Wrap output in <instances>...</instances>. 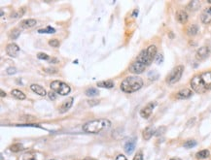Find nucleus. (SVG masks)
<instances>
[{
	"instance_id": "1",
	"label": "nucleus",
	"mask_w": 211,
	"mask_h": 160,
	"mask_svg": "<svg viewBox=\"0 0 211 160\" xmlns=\"http://www.w3.org/2000/svg\"><path fill=\"white\" fill-rule=\"evenodd\" d=\"M157 55V47L155 45H150L147 49L141 51L139 53L137 58L130 66V72L135 74L136 76L138 74H141L144 72V70L150 66L153 60L156 58Z\"/></svg>"
},
{
	"instance_id": "2",
	"label": "nucleus",
	"mask_w": 211,
	"mask_h": 160,
	"mask_svg": "<svg viewBox=\"0 0 211 160\" xmlns=\"http://www.w3.org/2000/svg\"><path fill=\"white\" fill-rule=\"evenodd\" d=\"M191 87L197 93H204L211 90V71L194 77L191 80Z\"/></svg>"
},
{
	"instance_id": "3",
	"label": "nucleus",
	"mask_w": 211,
	"mask_h": 160,
	"mask_svg": "<svg viewBox=\"0 0 211 160\" xmlns=\"http://www.w3.org/2000/svg\"><path fill=\"white\" fill-rule=\"evenodd\" d=\"M111 126V121L107 118H98V120H93L90 121L86 122L83 125V131L86 133L97 134L102 131L107 130Z\"/></svg>"
},
{
	"instance_id": "4",
	"label": "nucleus",
	"mask_w": 211,
	"mask_h": 160,
	"mask_svg": "<svg viewBox=\"0 0 211 160\" xmlns=\"http://www.w3.org/2000/svg\"><path fill=\"white\" fill-rule=\"evenodd\" d=\"M143 87V80L138 76H129L122 81L121 90L125 93H133Z\"/></svg>"
},
{
	"instance_id": "5",
	"label": "nucleus",
	"mask_w": 211,
	"mask_h": 160,
	"mask_svg": "<svg viewBox=\"0 0 211 160\" xmlns=\"http://www.w3.org/2000/svg\"><path fill=\"white\" fill-rule=\"evenodd\" d=\"M50 87H51V90H53V91H55L56 93L60 94V95H63V96L67 95V94H69L70 91H71V88H70V87L67 84H65L61 81H57V80L52 81L51 84H50Z\"/></svg>"
},
{
	"instance_id": "6",
	"label": "nucleus",
	"mask_w": 211,
	"mask_h": 160,
	"mask_svg": "<svg viewBox=\"0 0 211 160\" xmlns=\"http://www.w3.org/2000/svg\"><path fill=\"white\" fill-rule=\"evenodd\" d=\"M184 72V66L183 65H178L175 68L172 69V71L169 73V75L167 77V83L168 84H174L178 81L181 77L182 74Z\"/></svg>"
},
{
	"instance_id": "7",
	"label": "nucleus",
	"mask_w": 211,
	"mask_h": 160,
	"mask_svg": "<svg viewBox=\"0 0 211 160\" xmlns=\"http://www.w3.org/2000/svg\"><path fill=\"white\" fill-rule=\"evenodd\" d=\"M156 106H157L156 102H150V103H148L143 109H141V111H140V116L143 118H145V120H147V118L150 117Z\"/></svg>"
},
{
	"instance_id": "8",
	"label": "nucleus",
	"mask_w": 211,
	"mask_h": 160,
	"mask_svg": "<svg viewBox=\"0 0 211 160\" xmlns=\"http://www.w3.org/2000/svg\"><path fill=\"white\" fill-rule=\"evenodd\" d=\"M209 53H210V48L207 47V46H203V47L200 48L197 51L196 58L197 60H204L205 58H207V57H208Z\"/></svg>"
},
{
	"instance_id": "9",
	"label": "nucleus",
	"mask_w": 211,
	"mask_h": 160,
	"mask_svg": "<svg viewBox=\"0 0 211 160\" xmlns=\"http://www.w3.org/2000/svg\"><path fill=\"white\" fill-rule=\"evenodd\" d=\"M20 47L18 46L17 44L15 43H11V44H8L7 47H6V52L7 55L11 56V57H17L20 52Z\"/></svg>"
},
{
	"instance_id": "10",
	"label": "nucleus",
	"mask_w": 211,
	"mask_h": 160,
	"mask_svg": "<svg viewBox=\"0 0 211 160\" xmlns=\"http://www.w3.org/2000/svg\"><path fill=\"white\" fill-rule=\"evenodd\" d=\"M135 145H136V140L135 138H131L130 140H127L124 146V149H125L126 153L127 154H131L135 150Z\"/></svg>"
},
{
	"instance_id": "11",
	"label": "nucleus",
	"mask_w": 211,
	"mask_h": 160,
	"mask_svg": "<svg viewBox=\"0 0 211 160\" xmlns=\"http://www.w3.org/2000/svg\"><path fill=\"white\" fill-rule=\"evenodd\" d=\"M200 19H201L202 23H204V24L211 23V7L205 8V9L202 11L201 16H200Z\"/></svg>"
},
{
	"instance_id": "12",
	"label": "nucleus",
	"mask_w": 211,
	"mask_h": 160,
	"mask_svg": "<svg viewBox=\"0 0 211 160\" xmlns=\"http://www.w3.org/2000/svg\"><path fill=\"white\" fill-rule=\"evenodd\" d=\"M73 100H74L73 97H69V98H67L66 100H64L63 103L61 104V106H60V114H64V113L67 112V111H68L70 108H71L72 105H73Z\"/></svg>"
},
{
	"instance_id": "13",
	"label": "nucleus",
	"mask_w": 211,
	"mask_h": 160,
	"mask_svg": "<svg viewBox=\"0 0 211 160\" xmlns=\"http://www.w3.org/2000/svg\"><path fill=\"white\" fill-rule=\"evenodd\" d=\"M36 19H26L23 20V22H20V27L23 28V29H27V28H31L34 25H36Z\"/></svg>"
},
{
	"instance_id": "14",
	"label": "nucleus",
	"mask_w": 211,
	"mask_h": 160,
	"mask_svg": "<svg viewBox=\"0 0 211 160\" xmlns=\"http://www.w3.org/2000/svg\"><path fill=\"white\" fill-rule=\"evenodd\" d=\"M193 95V91L191 89L189 88H184V89H181L180 91L177 92L176 94V97L178 99H188Z\"/></svg>"
},
{
	"instance_id": "15",
	"label": "nucleus",
	"mask_w": 211,
	"mask_h": 160,
	"mask_svg": "<svg viewBox=\"0 0 211 160\" xmlns=\"http://www.w3.org/2000/svg\"><path fill=\"white\" fill-rule=\"evenodd\" d=\"M156 130L153 126H148L145 129L143 130L142 136L144 138V140H150V139L153 137V135H155Z\"/></svg>"
},
{
	"instance_id": "16",
	"label": "nucleus",
	"mask_w": 211,
	"mask_h": 160,
	"mask_svg": "<svg viewBox=\"0 0 211 160\" xmlns=\"http://www.w3.org/2000/svg\"><path fill=\"white\" fill-rule=\"evenodd\" d=\"M30 89L32 90L33 92L37 93L40 96H45L47 94L46 89H45L43 87H41V85H39V84H31L30 85Z\"/></svg>"
},
{
	"instance_id": "17",
	"label": "nucleus",
	"mask_w": 211,
	"mask_h": 160,
	"mask_svg": "<svg viewBox=\"0 0 211 160\" xmlns=\"http://www.w3.org/2000/svg\"><path fill=\"white\" fill-rule=\"evenodd\" d=\"M176 19L178 20V22L184 24L188 22V14L185 11L180 10L176 13Z\"/></svg>"
},
{
	"instance_id": "18",
	"label": "nucleus",
	"mask_w": 211,
	"mask_h": 160,
	"mask_svg": "<svg viewBox=\"0 0 211 160\" xmlns=\"http://www.w3.org/2000/svg\"><path fill=\"white\" fill-rule=\"evenodd\" d=\"M98 87H103V88H112L114 87V81L108 80V81H102L97 83Z\"/></svg>"
},
{
	"instance_id": "19",
	"label": "nucleus",
	"mask_w": 211,
	"mask_h": 160,
	"mask_svg": "<svg viewBox=\"0 0 211 160\" xmlns=\"http://www.w3.org/2000/svg\"><path fill=\"white\" fill-rule=\"evenodd\" d=\"M200 7V2L197 0H193L187 5V9L190 11H197Z\"/></svg>"
},
{
	"instance_id": "20",
	"label": "nucleus",
	"mask_w": 211,
	"mask_h": 160,
	"mask_svg": "<svg viewBox=\"0 0 211 160\" xmlns=\"http://www.w3.org/2000/svg\"><path fill=\"white\" fill-rule=\"evenodd\" d=\"M11 93L15 98H17V99H20V100L26 99V94H24L23 91H20V90H19V89H13Z\"/></svg>"
},
{
	"instance_id": "21",
	"label": "nucleus",
	"mask_w": 211,
	"mask_h": 160,
	"mask_svg": "<svg viewBox=\"0 0 211 160\" xmlns=\"http://www.w3.org/2000/svg\"><path fill=\"white\" fill-rule=\"evenodd\" d=\"M209 155H210L209 150H203L198 151L196 156H197V158H198V159H205V158H208Z\"/></svg>"
},
{
	"instance_id": "22",
	"label": "nucleus",
	"mask_w": 211,
	"mask_h": 160,
	"mask_svg": "<svg viewBox=\"0 0 211 160\" xmlns=\"http://www.w3.org/2000/svg\"><path fill=\"white\" fill-rule=\"evenodd\" d=\"M38 33L40 34H54L56 33V29L52 26H47L46 28H42V29H39L38 30Z\"/></svg>"
},
{
	"instance_id": "23",
	"label": "nucleus",
	"mask_w": 211,
	"mask_h": 160,
	"mask_svg": "<svg viewBox=\"0 0 211 160\" xmlns=\"http://www.w3.org/2000/svg\"><path fill=\"white\" fill-rule=\"evenodd\" d=\"M20 35V30L18 29V28H14V29H12L11 32L9 33V38L12 40H16V39L19 38Z\"/></svg>"
},
{
	"instance_id": "24",
	"label": "nucleus",
	"mask_w": 211,
	"mask_h": 160,
	"mask_svg": "<svg viewBox=\"0 0 211 160\" xmlns=\"http://www.w3.org/2000/svg\"><path fill=\"white\" fill-rule=\"evenodd\" d=\"M86 95L87 96H90V97H93V96H96L99 94V91L96 89V88H94V87H90L86 90Z\"/></svg>"
},
{
	"instance_id": "25",
	"label": "nucleus",
	"mask_w": 211,
	"mask_h": 160,
	"mask_svg": "<svg viewBox=\"0 0 211 160\" xmlns=\"http://www.w3.org/2000/svg\"><path fill=\"white\" fill-rule=\"evenodd\" d=\"M23 149H24L23 146L22 145V144H19V143L14 144V145H12L10 147L11 151H13V153H20V151H22Z\"/></svg>"
},
{
	"instance_id": "26",
	"label": "nucleus",
	"mask_w": 211,
	"mask_h": 160,
	"mask_svg": "<svg viewBox=\"0 0 211 160\" xmlns=\"http://www.w3.org/2000/svg\"><path fill=\"white\" fill-rule=\"evenodd\" d=\"M23 160H38V158H37L35 153L30 151V153H27L26 154H23Z\"/></svg>"
},
{
	"instance_id": "27",
	"label": "nucleus",
	"mask_w": 211,
	"mask_h": 160,
	"mask_svg": "<svg viewBox=\"0 0 211 160\" xmlns=\"http://www.w3.org/2000/svg\"><path fill=\"white\" fill-rule=\"evenodd\" d=\"M197 31H198V27H197V24H192V25L190 26V27L188 28V30H187L188 34H189L190 36H195V35H197Z\"/></svg>"
},
{
	"instance_id": "28",
	"label": "nucleus",
	"mask_w": 211,
	"mask_h": 160,
	"mask_svg": "<svg viewBox=\"0 0 211 160\" xmlns=\"http://www.w3.org/2000/svg\"><path fill=\"white\" fill-rule=\"evenodd\" d=\"M197 146V142L195 140H189L184 144V147L186 149H192V147Z\"/></svg>"
},
{
	"instance_id": "29",
	"label": "nucleus",
	"mask_w": 211,
	"mask_h": 160,
	"mask_svg": "<svg viewBox=\"0 0 211 160\" xmlns=\"http://www.w3.org/2000/svg\"><path fill=\"white\" fill-rule=\"evenodd\" d=\"M148 78L150 80L152 81H155V80H158V78H159V73L158 72H156V71H150L148 74Z\"/></svg>"
},
{
	"instance_id": "30",
	"label": "nucleus",
	"mask_w": 211,
	"mask_h": 160,
	"mask_svg": "<svg viewBox=\"0 0 211 160\" xmlns=\"http://www.w3.org/2000/svg\"><path fill=\"white\" fill-rule=\"evenodd\" d=\"M49 45L54 48H59L60 47V41L57 39H52V40L49 41Z\"/></svg>"
},
{
	"instance_id": "31",
	"label": "nucleus",
	"mask_w": 211,
	"mask_h": 160,
	"mask_svg": "<svg viewBox=\"0 0 211 160\" xmlns=\"http://www.w3.org/2000/svg\"><path fill=\"white\" fill-rule=\"evenodd\" d=\"M155 61L157 64H161L164 62V55L163 53H157L156 55V58H155Z\"/></svg>"
},
{
	"instance_id": "32",
	"label": "nucleus",
	"mask_w": 211,
	"mask_h": 160,
	"mask_svg": "<svg viewBox=\"0 0 211 160\" xmlns=\"http://www.w3.org/2000/svg\"><path fill=\"white\" fill-rule=\"evenodd\" d=\"M24 11H26V9L24 8H23L22 11H19V12H17V13H14V14H12L11 16V18H19V17H23V15L24 13Z\"/></svg>"
},
{
	"instance_id": "33",
	"label": "nucleus",
	"mask_w": 211,
	"mask_h": 160,
	"mask_svg": "<svg viewBox=\"0 0 211 160\" xmlns=\"http://www.w3.org/2000/svg\"><path fill=\"white\" fill-rule=\"evenodd\" d=\"M37 57H38V59H41V60H48L49 59V55L47 53H44V52H39L38 55H37Z\"/></svg>"
},
{
	"instance_id": "34",
	"label": "nucleus",
	"mask_w": 211,
	"mask_h": 160,
	"mask_svg": "<svg viewBox=\"0 0 211 160\" xmlns=\"http://www.w3.org/2000/svg\"><path fill=\"white\" fill-rule=\"evenodd\" d=\"M16 126H20V127H38V128H42L39 124L35 123H27V124H17Z\"/></svg>"
},
{
	"instance_id": "35",
	"label": "nucleus",
	"mask_w": 211,
	"mask_h": 160,
	"mask_svg": "<svg viewBox=\"0 0 211 160\" xmlns=\"http://www.w3.org/2000/svg\"><path fill=\"white\" fill-rule=\"evenodd\" d=\"M6 72H7L8 75H14V74L18 72V70H17V68H15V67H9L7 69Z\"/></svg>"
},
{
	"instance_id": "36",
	"label": "nucleus",
	"mask_w": 211,
	"mask_h": 160,
	"mask_svg": "<svg viewBox=\"0 0 211 160\" xmlns=\"http://www.w3.org/2000/svg\"><path fill=\"white\" fill-rule=\"evenodd\" d=\"M48 95H49V98L51 100H55L57 96H56V92L55 91H53V90H51L50 92H48Z\"/></svg>"
},
{
	"instance_id": "37",
	"label": "nucleus",
	"mask_w": 211,
	"mask_h": 160,
	"mask_svg": "<svg viewBox=\"0 0 211 160\" xmlns=\"http://www.w3.org/2000/svg\"><path fill=\"white\" fill-rule=\"evenodd\" d=\"M133 160H143V154H142L141 153H138L134 156Z\"/></svg>"
},
{
	"instance_id": "38",
	"label": "nucleus",
	"mask_w": 211,
	"mask_h": 160,
	"mask_svg": "<svg viewBox=\"0 0 211 160\" xmlns=\"http://www.w3.org/2000/svg\"><path fill=\"white\" fill-rule=\"evenodd\" d=\"M45 72H47V73H57V69L55 68H47V69H45Z\"/></svg>"
},
{
	"instance_id": "39",
	"label": "nucleus",
	"mask_w": 211,
	"mask_h": 160,
	"mask_svg": "<svg viewBox=\"0 0 211 160\" xmlns=\"http://www.w3.org/2000/svg\"><path fill=\"white\" fill-rule=\"evenodd\" d=\"M115 160H127V157L125 156V155L119 154V155H117V157H116Z\"/></svg>"
},
{
	"instance_id": "40",
	"label": "nucleus",
	"mask_w": 211,
	"mask_h": 160,
	"mask_svg": "<svg viewBox=\"0 0 211 160\" xmlns=\"http://www.w3.org/2000/svg\"><path fill=\"white\" fill-rule=\"evenodd\" d=\"M99 103V101L98 100H90L89 101V104L90 106H94V105H97Z\"/></svg>"
},
{
	"instance_id": "41",
	"label": "nucleus",
	"mask_w": 211,
	"mask_h": 160,
	"mask_svg": "<svg viewBox=\"0 0 211 160\" xmlns=\"http://www.w3.org/2000/svg\"><path fill=\"white\" fill-rule=\"evenodd\" d=\"M137 15H138V10L135 9V10L133 11V14H132V16H133V17H137Z\"/></svg>"
},
{
	"instance_id": "42",
	"label": "nucleus",
	"mask_w": 211,
	"mask_h": 160,
	"mask_svg": "<svg viewBox=\"0 0 211 160\" xmlns=\"http://www.w3.org/2000/svg\"><path fill=\"white\" fill-rule=\"evenodd\" d=\"M0 92H1V97H5V96H6V93L4 92L3 90H1V91H0Z\"/></svg>"
},
{
	"instance_id": "43",
	"label": "nucleus",
	"mask_w": 211,
	"mask_h": 160,
	"mask_svg": "<svg viewBox=\"0 0 211 160\" xmlns=\"http://www.w3.org/2000/svg\"><path fill=\"white\" fill-rule=\"evenodd\" d=\"M170 160H181V159L178 158V157H173V158H171Z\"/></svg>"
},
{
	"instance_id": "44",
	"label": "nucleus",
	"mask_w": 211,
	"mask_h": 160,
	"mask_svg": "<svg viewBox=\"0 0 211 160\" xmlns=\"http://www.w3.org/2000/svg\"><path fill=\"white\" fill-rule=\"evenodd\" d=\"M84 160H96V159H93V158H86Z\"/></svg>"
},
{
	"instance_id": "45",
	"label": "nucleus",
	"mask_w": 211,
	"mask_h": 160,
	"mask_svg": "<svg viewBox=\"0 0 211 160\" xmlns=\"http://www.w3.org/2000/svg\"><path fill=\"white\" fill-rule=\"evenodd\" d=\"M207 2H208L209 4H211V0H208V1H207Z\"/></svg>"
},
{
	"instance_id": "46",
	"label": "nucleus",
	"mask_w": 211,
	"mask_h": 160,
	"mask_svg": "<svg viewBox=\"0 0 211 160\" xmlns=\"http://www.w3.org/2000/svg\"><path fill=\"white\" fill-rule=\"evenodd\" d=\"M51 160H57V159H51Z\"/></svg>"
}]
</instances>
